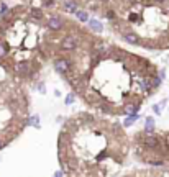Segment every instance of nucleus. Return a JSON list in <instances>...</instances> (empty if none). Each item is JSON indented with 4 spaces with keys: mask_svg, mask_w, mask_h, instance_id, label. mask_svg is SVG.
I'll return each mask as SVG.
<instances>
[{
    "mask_svg": "<svg viewBox=\"0 0 169 177\" xmlns=\"http://www.w3.org/2000/svg\"><path fill=\"white\" fill-rule=\"evenodd\" d=\"M161 110H163V108L159 107V105H153V112L156 113V115H161Z\"/></svg>",
    "mask_w": 169,
    "mask_h": 177,
    "instance_id": "412c9836",
    "label": "nucleus"
},
{
    "mask_svg": "<svg viewBox=\"0 0 169 177\" xmlns=\"http://www.w3.org/2000/svg\"><path fill=\"white\" fill-rule=\"evenodd\" d=\"M76 97H77L76 92H69V94L64 97V103H66V105H72V103L76 102Z\"/></svg>",
    "mask_w": 169,
    "mask_h": 177,
    "instance_id": "f3484780",
    "label": "nucleus"
},
{
    "mask_svg": "<svg viewBox=\"0 0 169 177\" xmlns=\"http://www.w3.org/2000/svg\"><path fill=\"white\" fill-rule=\"evenodd\" d=\"M154 2H158V3H164L166 0H154Z\"/></svg>",
    "mask_w": 169,
    "mask_h": 177,
    "instance_id": "393cba45",
    "label": "nucleus"
},
{
    "mask_svg": "<svg viewBox=\"0 0 169 177\" xmlns=\"http://www.w3.org/2000/svg\"><path fill=\"white\" fill-rule=\"evenodd\" d=\"M99 8H100V5H99V3H90V5H89V10H94V12H97Z\"/></svg>",
    "mask_w": 169,
    "mask_h": 177,
    "instance_id": "aec40b11",
    "label": "nucleus"
},
{
    "mask_svg": "<svg viewBox=\"0 0 169 177\" xmlns=\"http://www.w3.org/2000/svg\"><path fill=\"white\" fill-rule=\"evenodd\" d=\"M77 44H79V41H77V38L74 35H66L62 38L61 41V51H69V52H74L77 49Z\"/></svg>",
    "mask_w": 169,
    "mask_h": 177,
    "instance_id": "f03ea898",
    "label": "nucleus"
},
{
    "mask_svg": "<svg viewBox=\"0 0 169 177\" xmlns=\"http://www.w3.org/2000/svg\"><path fill=\"white\" fill-rule=\"evenodd\" d=\"M161 82H163V79L159 77V75H156V74H153V75H151V85H153V90H156L159 85H161Z\"/></svg>",
    "mask_w": 169,
    "mask_h": 177,
    "instance_id": "2eb2a0df",
    "label": "nucleus"
},
{
    "mask_svg": "<svg viewBox=\"0 0 169 177\" xmlns=\"http://www.w3.org/2000/svg\"><path fill=\"white\" fill-rule=\"evenodd\" d=\"M87 23H89L90 30H92L94 33H102V31H104V25H102L99 20H95V18H89Z\"/></svg>",
    "mask_w": 169,
    "mask_h": 177,
    "instance_id": "1a4fd4ad",
    "label": "nucleus"
},
{
    "mask_svg": "<svg viewBox=\"0 0 169 177\" xmlns=\"http://www.w3.org/2000/svg\"><path fill=\"white\" fill-rule=\"evenodd\" d=\"M74 15H76L77 20L82 21V23H87V21H89V12H85V10H81V8H79V10H77Z\"/></svg>",
    "mask_w": 169,
    "mask_h": 177,
    "instance_id": "f8f14e48",
    "label": "nucleus"
},
{
    "mask_svg": "<svg viewBox=\"0 0 169 177\" xmlns=\"http://www.w3.org/2000/svg\"><path fill=\"white\" fill-rule=\"evenodd\" d=\"M154 130H156L154 118L153 117H146V120H144V131L146 133H154Z\"/></svg>",
    "mask_w": 169,
    "mask_h": 177,
    "instance_id": "9d476101",
    "label": "nucleus"
},
{
    "mask_svg": "<svg viewBox=\"0 0 169 177\" xmlns=\"http://www.w3.org/2000/svg\"><path fill=\"white\" fill-rule=\"evenodd\" d=\"M38 92L45 95L46 94V84L45 82H38Z\"/></svg>",
    "mask_w": 169,
    "mask_h": 177,
    "instance_id": "6ab92c4d",
    "label": "nucleus"
},
{
    "mask_svg": "<svg viewBox=\"0 0 169 177\" xmlns=\"http://www.w3.org/2000/svg\"><path fill=\"white\" fill-rule=\"evenodd\" d=\"M46 26L49 28L51 31H61L62 28L66 26V21L62 20L59 15H51L49 18H48V21H46Z\"/></svg>",
    "mask_w": 169,
    "mask_h": 177,
    "instance_id": "7ed1b4c3",
    "label": "nucleus"
},
{
    "mask_svg": "<svg viewBox=\"0 0 169 177\" xmlns=\"http://www.w3.org/2000/svg\"><path fill=\"white\" fill-rule=\"evenodd\" d=\"M141 100H135V102H128V103H123V107L120 108V112L123 115H133V113H138L140 107H141Z\"/></svg>",
    "mask_w": 169,
    "mask_h": 177,
    "instance_id": "20e7f679",
    "label": "nucleus"
},
{
    "mask_svg": "<svg viewBox=\"0 0 169 177\" xmlns=\"http://www.w3.org/2000/svg\"><path fill=\"white\" fill-rule=\"evenodd\" d=\"M164 144H166V148L169 149V133H167L166 136H164Z\"/></svg>",
    "mask_w": 169,
    "mask_h": 177,
    "instance_id": "5701e85b",
    "label": "nucleus"
},
{
    "mask_svg": "<svg viewBox=\"0 0 169 177\" xmlns=\"http://www.w3.org/2000/svg\"><path fill=\"white\" fill-rule=\"evenodd\" d=\"M8 56H10V46L7 44V41H3L0 38V61L7 59Z\"/></svg>",
    "mask_w": 169,
    "mask_h": 177,
    "instance_id": "6e6552de",
    "label": "nucleus"
},
{
    "mask_svg": "<svg viewBox=\"0 0 169 177\" xmlns=\"http://www.w3.org/2000/svg\"><path fill=\"white\" fill-rule=\"evenodd\" d=\"M26 123H28V126L40 128V117H38V115H31V117L26 120Z\"/></svg>",
    "mask_w": 169,
    "mask_h": 177,
    "instance_id": "4468645a",
    "label": "nucleus"
},
{
    "mask_svg": "<svg viewBox=\"0 0 169 177\" xmlns=\"http://www.w3.org/2000/svg\"><path fill=\"white\" fill-rule=\"evenodd\" d=\"M138 20H140V13L138 12H133L132 10V12L128 13V21L130 23H135V21H138Z\"/></svg>",
    "mask_w": 169,
    "mask_h": 177,
    "instance_id": "a211bd4d",
    "label": "nucleus"
},
{
    "mask_svg": "<svg viewBox=\"0 0 169 177\" xmlns=\"http://www.w3.org/2000/svg\"><path fill=\"white\" fill-rule=\"evenodd\" d=\"M104 18H107V20H117V13H115V10H112V8H108V10H105L102 13Z\"/></svg>",
    "mask_w": 169,
    "mask_h": 177,
    "instance_id": "dca6fc26",
    "label": "nucleus"
},
{
    "mask_svg": "<svg viewBox=\"0 0 169 177\" xmlns=\"http://www.w3.org/2000/svg\"><path fill=\"white\" fill-rule=\"evenodd\" d=\"M159 77H161V79H164V75H166V71H164V69H161V71H159Z\"/></svg>",
    "mask_w": 169,
    "mask_h": 177,
    "instance_id": "b1692460",
    "label": "nucleus"
},
{
    "mask_svg": "<svg viewBox=\"0 0 169 177\" xmlns=\"http://www.w3.org/2000/svg\"><path fill=\"white\" fill-rule=\"evenodd\" d=\"M53 67H54V71L57 74L67 75L72 69L76 67V66H74V61H72V59H67V57L59 56V57H56V59L53 61Z\"/></svg>",
    "mask_w": 169,
    "mask_h": 177,
    "instance_id": "f257e3e1",
    "label": "nucleus"
},
{
    "mask_svg": "<svg viewBox=\"0 0 169 177\" xmlns=\"http://www.w3.org/2000/svg\"><path fill=\"white\" fill-rule=\"evenodd\" d=\"M28 17H30L31 20H35L36 23H41L45 20V13H43L40 8H35V7H31L30 10H28Z\"/></svg>",
    "mask_w": 169,
    "mask_h": 177,
    "instance_id": "423d86ee",
    "label": "nucleus"
},
{
    "mask_svg": "<svg viewBox=\"0 0 169 177\" xmlns=\"http://www.w3.org/2000/svg\"><path fill=\"white\" fill-rule=\"evenodd\" d=\"M12 13V8L7 7V3H0V20H3V18H7L8 15Z\"/></svg>",
    "mask_w": 169,
    "mask_h": 177,
    "instance_id": "ddd939ff",
    "label": "nucleus"
},
{
    "mask_svg": "<svg viewBox=\"0 0 169 177\" xmlns=\"http://www.w3.org/2000/svg\"><path fill=\"white\" fill-rule=\"evenodd\" d=\"M138 120H140V115H138V113L127 115V118H125V121H123V126H125V128H130L133 123H136Z\"/></svg>",
    "mask_w": 169,
    "mask_h": 177,
    "instance_id": "9b49d317",
    "label": "nucleus"
},
{
    "mask_svg": "<svg viewBox=\"0 0 169 177\" xmlns=\"http://www.w3.org/2000/svg\"><path fill=\"white\" fill-rule=\"evenodd\" d=\"M99 2H102V3H107V2H110V0H99Z\"/></svg>",
    "mask_w": 169,
    "mask_h": 177,
    "instance_id": "a878e982",
    "label": "nucleus"
},
{
    "mask_svg": "<svg viewBox=\"0 0 169 177\" xmlns=\"http://www.w3.org/2000/svg\"><path fill=\"white\" fill-rule=\"evenodd\" d=\"M122 38L127 43H130V44H141V40H140V36L136 35V33H133V31H130V30H127L122 35Z\"/></svg>",
    "mask_w": 169,
    "mask_h": 177,
    "instance_id": "39448f33",
    "label": "nucleus"
},
{
    "mask_svg": "<svg viewBox=\"0 0 169 177\" xmlns=\"http://www.w3.org/2000/svg\"><path fill=\"white\" fill-rule=\"evenodd\" d=\"M7 144H8V141H7V140H3V138L0 136V149H3V148H5Z\"/></svg>",
    "mask_w": 169,
    "mask_h": 177,
    "instance_id": "4be33fe9",
    "label": "nucleus"
},
{
    "mask_svg": "<svg viewBox=\"0 0 169 177\" xmlns=\"http://www.w3.org/2000/svg\"><path fill=\"white\" fill-rule=\"evenodd\" d=\"M62 7H64V12H67V13H76L79 10V3L76 0H64Z\"/></svg>",
    "mask_w": 169,
    "mask_h": 177,
    "instance_id": "0eeeda50",
    "label": "nucleus"
}]
</instances>
